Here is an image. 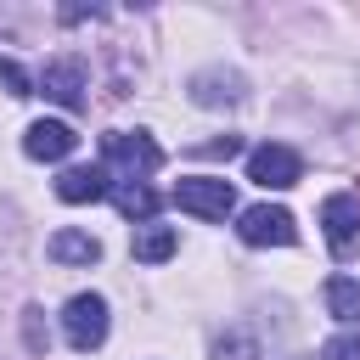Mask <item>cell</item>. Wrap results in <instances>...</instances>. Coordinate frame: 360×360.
Returning <instances> with one entry per match:
<instances>
[{
  "instance_id": "9",
  "label": "cell",
  "mask_w": 360,
  "mask_h": 360,
  "mask_svg": "<svg viewBox=\"0 0 360 360\" xmlns=\"http://www.w3.org/2000/svg\"><path fill=\"white\" fill-rule=\"evenodd\" d=\"M56 197H62V202H101V197H112V180H107V163H84V169H62V180H56Z\"/></svg>"
},
{
  "instance_id": "6",
  "label": "cell",
  "mask_w": 360,
  "mask_h": 360,
  "mask_svg": "<svg viewBox=\"0 0 360 360\" xmlns=\"http://www.w3.org/2000/svg\"><path fill=\"white\" fill-rule=\"evenodd\" d=\"M321 231H326V248H332L338 259H349V253L360 248V202H354L349 191H332V197L321 202Z\"/></svg>"
},
{
  "instance_id": "5",
  "label": "cell",
  "mask_w": 360,
  "mask_h": 360,
  "mask_svg": "<svg viewBox=\"0 0 360 360\" xmlns=\"http://www.w3.org/2000/svg\"><path fill=\"white\" fill-rule=\"evenodd\" d=\"M174 202H180L186 214H197V219H225V214L236 208V191H231V180H219V174H197V180H180V186H174Z\"/></svg>"
},
{
  "instance_id": "7",
  "label": "cell",
  "mask_w": 360,
  "mask_h": 360,
  "mask_svg": "<svg viewBox=\"0 0 360 360\" xmlns=\"http://www.w3.org/2000/svg\"><path fill=\"white\" fill-rule=\"evenodd\" d=\"M73 146H79V135H73V124H62V118H34V124L22 129V152H28L34 163H62Z\"/></svg>"
},
{
  "instance_id": "8",
  "label": "cell",
  "mask_w": 360,
  "mask_h": 360,
  "mask_svg": "<svg viewBox=\"0 0 360 360\" xmlns=\"http://www.w3.org/2000/svg\"><path fill=\"white\" fill-rule=\"evenodd\" d=\"M39 90H45L56 107H84V62H73V56H56V62H45V73H39Z\"/></svg>"
},
{
  "instance_id": "2",
  "label": "cell",
  "mask_w": 360,
  "mask_h": 360,
  "mask_svg": "<svg viewBox=\"0 0 360 360\" xmlns=\"http://www.w3.org/2000/svg\"><path fill=\"white\" fill-rule=\"evenodd\" d=\"M107 298L101 292H73L68 304H62V332H68V343L79 349V354H90V349H101L107 343Z\"/></svg>"
},
{
  "instance_id": "3",
  "label": "cell",
  "mask_w": 360,
  "mask_h": 360,
  "mask_svg": "<svg viewBox=\"0 0 360 360\" xmlns=\"http://www.w3.org/2000/svg\"><path fill=\"white\" fill-rule=\"evenodd\" d=\"M236 236H242L248 248H292V242H298V219H292L281 202H253V208H242Z\"/></svg>"
},
{
  "instance_id": "15",
  "label": "cell",
  "mask_w": 360,
  "mask_h": 360,
  "mask_svg": "<svg viewBox=\"0 0 360 360\" xmlns=\"http://www.w3.org/2000/svg\"><path fill=\"white\" fill-rule=\"evenodd\" d=\"M214 360H259V338L253 332H225L214 343Z\"/></svg>"
},
{
  "instance_id": "11",
  "label": "cell",
  "mask_w": 360,
  "mask_h": 360,
  "mask_svg": "<svg viewBox=\"0 0 360 360\" xmlns=\"http://www.w3.org/2000/svg\"><path fill=\"white\" fill-rule=\"evenodd\" d=\"M51 259H56V264H96V259H101V242H96L90 231L62 225V231L51 236Z\"/></svg>"
},
{
  "instance_id": "19",
  "label": "cell",
  "mask_w": 360,
  "mask_h": 360,
  "mask_svg": "<svg viewBox=\"0 0 360 360\" xmlns=\"http://www.w3.org/2000/svg\"><path fill=\"white\" fill-rule=\"evenodd\" d=\"M202 152H214V158H231V152H242V141H236V135H225V141H214V146H202Z\"/></svg>"
},
{
  "instance_id": "10",
  "label": "cell",
  "mask_w": 360,
  "mask_h": 360,
  "mask_svg": "<svg viewBox=\"0 0 360 360\" xmlns=\"http://www.w3.org/2000/svg\"><path fill=\"white\" fill-rule=\"evenodd\" d=\"M191 101L197 107H225V101H242V79L225 73V68H202L191 79Z\"/></svg>"
},
{
  "instance_id": "1",
  "label": "cell",
  "mask_w": 360,
  "mask_h": 360,
  "mask_svg": "<svg viewBox=\"0 0 360 360\" xmlns=\"http://www.w3.org/2000/svg\"><path fill=\"white\" fill-rule=\"evenodd\" d=\"M101 158L107 169H118L124 180H146L152 169H163V146L146 129H107L101 135Z\"/></svg>"
},
{
  "instance_id": "4",
  "label": "cell",
  "mask_w": 360,
  "mask_h": 360,
  "mask_svg": "<svg viewBox=\"0 0 360 360\" xmlns=\"http://www.w3.org/2000/svg\"><path fill=\"white\" fill-rule=\"evenodd\" d=\"M248 180L253 186H264V191H287V186H298L304 180V158L292 152V146H253L248 152Z\"/></svg>"
},
{
  "instance_id": "16",
  "label": "cell",
  "mask_w": 360,
  "mask_h": 360,
  "mask_svg": "<svg viewBox=\"0 0 360 360\" xmlns=\"http://www.w3.org/2000/svg\"><path fill=\"white\" fill-rule=\"evenodd\" d=\"M321 360H360V332H338L321 343Z\"/></svg>"
},
{
  "instance_id": "13",
  "label": "cell",
  "mask_w": 360,
  "mask_h": 360,
  "mask_svg": "<svg viewBox=\"0 0 360 360\" xmlns=\"http://www.w3.org/2000/svg\"><path fill=\"white\" fill-rule=\"evenodd\" d=\"M129 248H135V259H141V264H163V259H174V248H180V242H174V231H169V225H141Z\"/></svg>"
},
{
  "instance_id": "12",
  "label": "cell",
  "mask_w": 360,
  "mask_h": 360,
  "mask_svg": "<svg viewBox=\"0 0 360 360\" xmlns=\"http://www.w3.org/2000/svg\"><path fill=\"white\" fill-rule=\"evenodd\" d=\"M112 202H118L124 219H141V225H152V214H158V191L146 180H118L112 186Z\"/></svg>"
},
{
  "instance_id": "18",
  "label": "cell",
  "mask_w": 360,
  "mask_h": 360,
  "mask_svg": "<svg viewBox=\"0 0 360 360\" xmlns=\"http://www.w3.org/2000/svg\"><path fill=\"white\" fill-rule=\"evenodd\" d=\"M22 332H28V349H34V354L51 343V338H45V326H39V309H22Z\"/></svg>"
},
{
  "instance_id": "14",
  "label": "cell",
  "mask_w": 360,
  "mask_h": 360,
  "mask_svg": "<svg viewBox=\"0 0 360 360\" xmlns=\"http://www.w3.org/2000/svg\"><path fill=\"white\" fill-rule=\"evenodd\" d=\"M321 298H326V309H332L338 321H349V326L360 321V281H354V276H332V281L321 287Z\"/></svg>"
},
{
  "instance_id": "17",
  "label": "cell",
  "mask_w": 360,
  "mask_h": 360,
  "mask_svg": "<svg viewBox=\"0 0 360 360\" xmlns=\"http://www.w3.org/2000/svg\"><path fill=\"white\" fill-rule=\"evenodd\" d=\"M0 84H6V96H34V84H28V73L11 62V56H0Z\"/></svg>"
}]
</instances>
